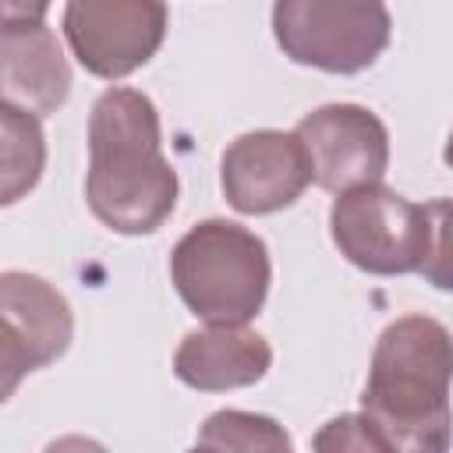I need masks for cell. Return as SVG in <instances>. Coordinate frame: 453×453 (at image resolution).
Here are the masks:
<instances>
[{"label": "cell", "instance_id": "8", "mask_svg": "<svg viewBox=\"0 0 453 453\" xmlns=\"http://www.w3.org/2000/svg\"><path fill=\"white\" fill-rule=\"evenodd\" d=\"M294 134L308 152L311 180L333 195L382 180L389 166V131L368 106L326 103L304 113Z\"/></svg>", "mask_w": 453, "mask_h": 453}, {"label": "cell", "instance_id": "11", "mask_svg": "<svg viewBox=\"0 0 453 453\" xmlns=\"http://www.w3.org/2000/svg\"><path fill=\"white\" fill-rule=\"evenodd\" d=\"M273 365V347L262 333L241 326H205L188 333L173 350V375L198 393H226L255 386Z\"/></svg>", "mask_w": 453, "mask_h": 453}, {"label": "cell", "instance_id": "3", "mask_svg": "<svg viewBox=\"0 0 453 453\" xmlns=\"http://www.w3.org/2000/svg\"><path fill=\"white\" fill-rule=\"evenodd\" d=\"M446 198L418 205L382 180H372L336 191L329 209V234L340 255L361 273L432 276V262H446Z\"/></svg>", "mask_w": 453, "mask_h": 453}, {"label": "cell", "instance_id": "10", "mask_svg": "<svg viewBox=\"0 0 453 453\" xmlns=\"http://www.w3.org/2000/svg\"><path fill=\"white\" fill-rule=\"evenodd\" d=\"M71 96V64L53 28L7 25L0 28V99L50 117Z\"/></svg>", "mask_w": 453, "mask_h": 453}, {"label": "cell", "instance_id": "6", "mask_svg": "<svg viewBox=\"0 0 453 453\" xmlns=\"http://www.w3.org/2000/svg\"><path fill=\"white\" fill-rule=\"evenodd\" d=\"M170 28L166 0H67L64 39L78 64L106 81L145 67Z\"/></svg>", "mask_w": 453, "mask_h": 453}, {"label": "cell", "instance_id": "7", "mask_svg": "<svg viewBox=\"0 0 453 453\" xmlns=\"http://www.w3.org/2000/svg\"><path fill=\"white\" fill-rule=\"evenodd\" d=\"M74 311L67 297L35 273H0V403L14 396L28 372L67 354Z\"/></svg>", "mask_w": 453, "mask_h": 453}, {"label": "cell", "instance_id": "9", "mask_svg": "<svg viewBox=\"0 0 453 453\" xmlns=\"http://www.w3.org/2000/svg\"><path fill=\"white\" fill-rule=\"evenodd\" d=\"M219 184L241 216H269L294 205L311 184V166L294 131H248L237 134L219 159Z\"/></svg>", "mask_w": 453, "mask_h": 453}, {"label": "cell", "instance_id": "2", "mask_svg": "<svg viewBox=\"0 0 453 453\" xmlns=\"http://www.w3.org/2000/svg\"><path fill=\"white\" fill-rule=\"evenodd\" d=\"M449 329L432 315L389 322L372 350L361 414L382 453H442L449 446Z\"/></svg>", "mask_w": 453, "mask_h": 453}, {"label": "cell", "instance_id": "13", "mask_svg": "<svg viewBox=\"0 0 453 453\" xmlns=\"http://www.w3.org/2000/svg\"><path fill=\"white\" fill-rule=\"evenodd\" d=\"M195 446L202 449H290V435L283 425L269 414H251V411H216L205 418Z\"/></svg>", "mask_w": 453, "mask_h": 453}, {"label": "cell", "instance_id": "14", "mask_svg": "<svg viewBox=\"0 0 453 453\" xmlns=\"http://www.w3.org/2000/svg\"><path fill=\"white\" fill-rule=\"evenodd\" d=\"M315 449H379V439L372 435L365 414H340L333 418L319 435H315Z\"/></svg>", "mask_w": 453, "mask_h": 453}, {"label": "cell", "instance_id": "12", "mask_svg": "<svg viewBox=\"0 0 453 453\" xmlns=\"http://www.w3.org/2000/svg\"><path fill=\"white\" fill-rule=\"evenodd\" d=\"M46 170V134L35 113L0 99V209L21 202Z\"/></svg>", "mask_w": 453, "mask_h": 453}, {"label": "cell", "instance_id": "4", "mask_svg": "<svg viewBox=\"0 0 453 453\" xmlns=\"http://www.w3.org/2000/svg\"><path fill=\"white\" fill-rule=\"evenodd\" d=\"M170 280L195 319L241 326L265 304L273 280L269 248L234 219H202L173 244Z\"/></svg>", "mask_w": 453, "mask_h": 453}, {"label": "cell", "instance_id": "1", "mask_svg": "<svg viewBox=\"0 0 453 453\" xmlns=\"http://www.w3.org/2000/svg\"><path fill=\"white\" fill-rule=\"evenodd\" d=\"M177 188L156 103L127 85L106 88L88 113L85 202L92 216L127 237L156 234L177 209Z\"/></svg>", "mask_w": 453, "mask_h": 453}, {"label": "cell", "instance_id": "5", "mask_svg": "<svg viewBox=\"0 0 453 453\" xmlns=\"http://www.w3.org/2000/svg\"><path fill=\"white\" fill-rule=\"evenodd\" d=\"M273 35L301 67L361 74L389 46L393 18L386 0H276Z\"/></svg>", "mask_w": 453, "mask_h": 453}, {"label": "cell", "instance_id": "15", "mask_svg": "<svg viewBox=\"0 0 453 453\" xmlns=\"http://www.w3.org/2000/svg\"><path fill=\"white\" fill-rule=\"evenodd\" d=\"M53 0H0V28L7 25H39Z\"/></svg>", "mask_w": 453, "mask_h": 453}]
</instances>
